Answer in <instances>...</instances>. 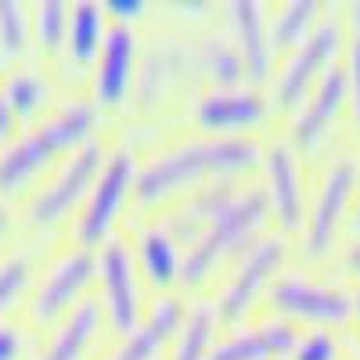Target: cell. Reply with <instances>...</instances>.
<instances>
[{
  "label": "cell",
  "instance_id": "6da1fadb",
  "mask_svg": "<svg viewBox=\"0 0 360 360\" xmlns=\"http://www.w3.org/2000/svg\"><path fill=\"white\" fill-rule=\"evenodd\" d=\"M263 162L259 144L249 137H209V141H184L159 152L144 169H137L134 198L141 205H159L180 191H188L202 180H231L249 173Z\"/></svg>",
  "mask_w": 360,
  "mask_h": 360
},
{
  "label": "cell",
  "instance_id": "7a4b0ae2",
  "mask_svg": "<svg viewBox=\"0 0 360 360\" xmlns=\"http://www.w3.org/2000/svg\"><path fill=\"white\" fill-rule=\"evenodd\" d=\"M266 220H270V202H266L263 188H234L217 205V213L202 224V231L188 242L191 249L184 256L180 281H184L188 288L205 285L227 256H234L238 249L256 242L259 227Z\"/></svg>",
  "mask_w": 360,
  "mask_h": 360
},
{
  "label": "cell",
  "instance_id": "3957f363",
  "mask_svg": "<svg viewBox=\"0 0 360 360\" xmlns=\"http://www.w3.org/2000/svg\"><path fill=\"white\" fill-rule=\"evenodd\" d=\"M94 119H98L94 105L72 101L58 115H51L44 127H37L33 134H25L22 141L4 148V155H0V191H18L58 152H76V148H83L86 141H94V137H90Z\"/></svg>",
  "mask_w": 360,
  "mask_h": 360
},
{
  "label": "cell",
  "instance_id": "277c9868",
  "mask_svg": "<svg viewBox=\"0 0 360 360\" xmlns=\"http://www.w3.org/2000/svg\"><path fill=\"white\" fill-rule=\"evenodd\" d=\"M342 51V22L339 18H321L314 37L285 58V69L274 83V105L281 112L303 108L310 90L321 83V76L335 65V54Z\"/></svg>",
  "mask_w": 360,
  "mask_h": 360
},
{
  "label": "cell",
  "instance_id": "5b68a950",
  "mask_svg": "<svg viewBox=\"0 0 360 360\" xmlns=\"http://www.w3.org/2000/svg\"><path fill=\"white\" fill-rule=\"evenodd\" d=\"M356 184H360V169L353 159H335L328 166L324 180H321V191L314 198V209L307 217V231H303V256L307 259H324L332 256L335 249V238H339V227L349 213V202L356 195Z\"/></svg>",
  "mask_w": 360,
  "mask_h": 360
},
{
  "label": "cell",
  "instance_id": "8992f818",
  "mask_svg": "<svg viewBox=\"0 0 360 360\" xmlns=\"http://www.w3.org/2000/svg\"><path fill=\"white\" fill-rule=\"evenodd\" d=\"M137 188V166L130 152H115L112 159H105L94 188H90L86 202H83V213L76 224V238L83 249H94L108 242V231L115 224V217L123 213L127 198Z\"/></svg>",
  "mask_w": 360,
  "mask_h": 360
},
{
  "label": "cell",
  "instance_id": "52a82bcc",
  "mask_svg": "<svg viewBox=\"0 0 360 360\" xmlns=\"http://www.w3.org/2000/svg\"><path fill=\"white\" fill-rule=\"evenodd\" d=\"M285 252H288V245H285L281 234H263L242 252L234 274L227 278V285L217 299L220 321H242L252 310L256 299L263 292H270V281H274V274L285 263Z\"/></svg>",
  "mask_w": 360,
  "mask_h": 360
},
{
  "label": "cell",
  "instance_id": "ba28073f",
  "mask_svg": "<svg viewBox=\"0 0 360 360\" xmlns=\"http://www.w3.org/2000/svg\"><path fill=\"white\" fill-rule=\"evenodd\" d=\"M101 166H105L101 141H86L83 148H76L72 159L58 169V176L33 198V205H29V220H33L37 227H54L58 220H65L76 202H86Z\"/></svg>",
  "mask_w": 360,
  "mask_h": 360
},
{
  "label": "cell",
  "instance_id": "9c48e42d",
  "mask_svg": "<svg viewBox=\"0 0 360 360\" xmlns=\"http://www.w3.org/2000/svg\"><path fill=\"white\" fill-rule=\"evenodd\" d=\"M98 274H101V292H105V299H101L105 317H108V324L115 328V332L127 339L144 321L137 259H134L130 245L119 242V238H108V242L101 245V256H98Z\"/></svg>",
  "mask_w": 360,
  "mask_h": 360
},
{
  "label": "cell",
  "instance_id": "30bf717a",
  "mask_svg": "<svg viewBox=\"0 0 360 360\" xmlns=\"http://www.w3.org/2000/svg\"><path fill=\"white\" fill-rule=\"evenodd\" d=\"M266 303L288 324H295V321L346 324L353 317V295H346L342 288H332V285L310 281V278H295V274H285L281 281L270 285Z\"/></svg>",
  "mask_w": 360,
  "mask_h": 360
},
{
  "label": "cell",
  "instance_id": "8fae6325",
  "mask_svg": "<svg viewBox=\"0 0 360 360\" xmlns=\"http://www.w3.org/2000/svg\"><path fill=\"white\" fill-rule=\"evenodd\" d=\"M94 274H98V256L90 249H72L65 256H58L47 266V274L33 295V317L44 324L65 317L72 307L83 303V292L94 281Z\"/></svg>",
  "mask_w": 360,
  "mask_h": 360
},
{
  "label": "cell",
  "instance_id": "7c38bea8",
  "mask_svg": "<svg viewBox=\"0 0 360 360\" xmlns=\"http://www.w3.org/2000/svg\"><path fill=\"white\" fill-rule=\"evenodd\" d=\"M349 105V86H346V69L332 65L321 83L310 90V98L292 119V152H314V148L332 134L335 119Z\"/></svg>",
  "mask_w": 360,
  "mask_h": 360
},
{
  "label": "cell",
  "instance_id": "4fadbf2b",
  "mask_svg": "<svg viewBox=\"0 0 360 360\" xmlns=\"http://www.w3.org/2000/svg\"><path fill=\"white\" fill-rule=\"evenodd\" d=\"M263 176H266V202L281 231H299L303 227V209H307V191H303V173L292 144H274L263 152Z\"/></svg>",
  "mask_w": 360,
  "mask_h": 360
},
{
  "label": "cell",
  "instance_id": "5bb4252c",
  "mask_svg": "<svg viewBox=\"0 0 360 360\" xmlns=\"http://www.w3.org/2000/svg\"><path fill=\"white\" fill-rule=\"evenodd\" d=\"M266 115H270V105L256 86H231V90L217 86L195 108L198 127L209 134H224V137H238V130L259 127Z\"/></svg>",
  "mask_w": 360,
  "mask_h": 360
},
{
  "label": "cell",
  "instance_id": "9a60e30c",
  "mask_svg": "<svg viewBox=\"0 0 360 360\" xmlns=\"http://www.w3.org/2000/svg\"><path fill=\"white\" fill-rule=\"evenodd\" d=\"M134 69H137V37L130 33V25H112L94 69V101L101 108L123 105V98L134 86Z\"/></svg>",
  "mask_w": 360,
  "mask_h": 360
},
{
  "label": "cell",
  "instance_id": "2e32d148",
  "mask_svg": "<svg viewBox=\"0 0 360 360\" xmlns=\"http://www.w3.org/2000/svg\"><path fill=\"white\" fill-rule=\"evenodd\" d=\"M227 15H231V29H234V51L245 65V79L252 86L266 83L274 51H270V37H266L263 4L259 0H231Z\"/></svg>",
  "mask_w": 360,
  "mask_h": 360
},
{
  "label": "cell",
  "instance_id": "e0dca14e",
  "mask_svg": "<svg viewBox=\"0 0 360 360\" xmlns=\"http://www.w3.org/2000/svg\"><path fill=\"white\" fill-rule=\"evenodd\" d=\"M180 324H184V303L176 295H162L134 332L108 353V360H155L176 339Z\"/></svg>",
  "mask_w": 360,
  "mask_h": 360
},
{
  "label": "cell",
  "instance_id": "ac0fdd59",
  "mask_svg": "<svg viewBox=\"0 0 360 360\" xmlns=\"http://www.w3.org/2000/svg\"><path fill=\"white\" fill-rule=\"evenodd\" d=\"M295 342H299L295 324L263 321V324L238 328L234 335L217 342L213 353H209V360H281V356H292Z\"/></svg>",
  "mask_w": 360,
  "mask_h": 360
},
{
  "label": "cell",
  "instance_id": "d6986e66",
  "mask_svg": "<svg viewBox=\"0 0 360 360\" xmlns=\"http://www.w3.org/2000/svg\"><path fill=\"white\" fill-rule=\"evenodd\" d=\"M176 234L162 224L144 227L137 238V270L148 278V285L166 292L180 281V270H184V256L176 249Z\"/></svg>",
  "mask_w": 360,
  "mask_h": 360
},
{
  "label": "cell",
  "instance_id": "ffe728a7",
  "mask_svg": "<svg viewBox=\"0 0 360 360\" xmlns=\"http://www.w3.org/2000/svg\"><path fill=\"white\" fill-rule=\"evenodd\" d=\"M101 321H105L101 299H83L79 307H72L62 317V324H58V332L47 342V349L40 353V360H83L90 342L101 332Z\"/></svg>",
  "mask_w": 360,
  "mask_h": 360
},
{
  "label": "cell",
  "instance_id": "44dd1931",
  "mask_svg": "<svg viewBox=\"0 0 360 360\" xmlns=\"http://www.w3.org/2000/svg\"><path fill=\"white\" fill-rule=\"evenodd\" d=\"M321 25V4L317 0H288L274 11V18L266 22V37H270V51L274 54H292L299 51L314 29Z\"/></svg>",
  "mask_w": 360,
  "mask_h": 360
},
{
  "label": "cell",
  "instance_id": "7402d4cb",
  "mask_svg": "<svg viewBox=\"0 0 360 360\" xmlns=\"http://www.w3.org/2000/svg\"><path fill=\"white\" fill-rule=\"evenodd\" d=\"M105 4H90V0H79V4L69 8V37H65V51L76 65H86L101 54V44L108 37L105 29Z\"/></svg>",
  "mask_w": 360,
  "mask_h": 360
},
{
  "label": "cell",
  "instance_id": "603a6c76",
  "mask_svg": "<svg viewBox=\"0 0 360 360\" xmlns=\"http://www.w3.org/2000/svg\"><path fill=\"white\" fill-rule=\"evenodd\" d=\"M217 303H195L191 310H184V324L173 339V360H209L217 346Z\"/></svg>",
  "mask_w": 360,
  "mask_h": 360
},
{
  "label": "cell",
  "instance_id": "cb8c5ba5",
  "mask_svg": "<svg viewBox=\"0 0 360 360\" xmlns=\"http://www.w3.org/2000/svg\"><path fill=\"white\" fill-rule=\"evenodd\" d=\"M0 98H4V105H8V112L15 119H29V115H37L44 108L47 86H44V79L37 72H15L4 83V90H0Z\"/></svg>",
  "mask_w": 360,
  "mask_h": 360
},
{
  "label": "cell",
  "instance_id": "d4e9b609",
  "mask_svg": "<svg viewBox=\"0 0 360 360\" xmlns=\"http://www.w3.org/2000/svg\"><path fill=\"white\" fill-rule=\"evenodd\" d=\"M202 69L220 83V90H231L245 79V65L238 58L234 44H224V40H205L202 44Z\"/></svg>",
  "mask_w": 360,
  "mask_h": 360
},
{
  "label": "cell",
  "instance_id": "484cf974",
  "mask_svg": "<svg viewBox=\"0 0 360 360\" xmlns=\"http://www.w3.org/2000/svg\"><path fill=\"white\" fill-rule=\"evenodd\" d=\"M33 29H37V44L47 54H54L69 37V4H62V0H44V4H37Z\"/></svg>",
  "mask_w": 360,
  "mask_h": 360
},
{
  "label": "cell",
  "instance_id": "4316f807",
  "mask_svg": "<svg viewBox=\"0 0 360 360\" xmlns=\"http://www.w3.org/2000/svg\"><path fill=\"white\" fill-rule=\"evenodd\" d=\"M29 44V22L18 0H0V54L22 58Z\"/></svg>",
  "mask_w": 360,
  "mask_h": 360
},
{
  "label": "cell",
  "instance_id": "83f0119b",
  "mask_svg": "<svg viewBox=\"0 0 360 360\" xmlns=\"http://www.w3.org/2000/svg\"><path fill=\"white\" fill-rule=\"evenodd\" d=\"M29 274H33V266H29V256L22 252H11L0 259V317H4L29 285Z\"/></svg>",
  "mask_w": 360,
  "mask_h": 360
},
{
  "label": "cell",
  "instance_id": "f1b7e54d",
  "mask_svg": "<svg viewBox=\"0 0 360 360\" xmlns=\"http://www.w3.org/2000/svg\"><path fill=\"white\" fill-rule=\"evenodd\" d=\"M292 360H339V342L328 332H310L295 342Z\"/></svg>",
  "mask_w": 360,
  "mask_h": 360
},
{
  "label": "cell",
  "instance_id": "f546056e",
  "mask_svg": "<svg viewBox=\"0 0 360 360\" xmlns=\"http://www.w3.org/2000/svg\"><path fill=\"white\" fill-rule=\"evenodd\" d=\"M346 86H349L353 119H356V127H360V37H353L349 47H346Z\"/></svg>",
  "mask_w": 360,
  "mask_h": 360
},
{
  "label": "cell",
  "instance_id": "4dcf8cb0",
  "mask_svg": "<svg viewBox=\"0 0 360 360\" xmlns=\"http://www.w3.org/2000/svg\"><path fill=\"white\" fill-rule=\"evenodd\" d=\"M144 11H148L144 0H108V4H105V15H112L115 25H127V22L141 18Z\"/></svg>",
  "mask_w": 360,
  "mask_h": 360
},
{
  "label": "cell",
  "instance_id": "1f68e13d",
  "mask_svg": "<svg viewBox=\"0 0 360 360\" xmlns=\"http://www.w3.org/2000/svg\"><path fill=\"white\" fill-rule=\"evenodd\" d=\"M22 356V332L15 324L0 321V360H18Z\"/></svg>",
  "mask_w": 360,
  "mask_h": 360
},
{
  "label": "cell",
  "instance_id": "d6a6232c",
  "mask_svg": "<svg viewBox=\"0 0 360 360\" xmlns=\"http://www.w3.org/2000/svg\"><path fill=\"white\" fill-rule=\"evenodd\" d=\"M342 270L360 281V238H353V242L346 245V252H342Z\"/></svg>",
  "mask_w": 360,
  "mask_h": 360
},
{
  "label": "cell",
  "instance_id": "836d02e7",
  "mask_svg": "<svg viewBox=\"0 0 360 360\" xmlns=\"http://www.w3.org/2000/svg\"><path fill=\"white\" fill-rule=\"evenodd\" d=\"M11 127H15V115L8 112L4 98H0V141H8V137H11Z\"/></svg>",
  "mask_w": 360,
  "mask_h": 360
},
{
  "label": "cell",
  "instance_id": "e575fe53",
  "mask_svg": "<svg viewBox=\"0 0 360 360\" xmlns=\"http://www.w3.org/2000/svg\"><path fill=\"white\" fill-rule=\"evenodd\" d=\"M349 231L360 238V184H356V205H353V217H349Z\"/></svg>",
  "mask_w": 360,
  "mask_h": 360
},
{
  "label": "cell",
  "instance_id": "d590c367",
  "mask_svg": "<svg viewBox=\"0 0 360 360\" xmlns=\"http://www.w3.org/2000/svg\"><path fill=\"white\" fill-rule=\"evenodd\" d=\"M8 231H11V217H8V209L0 205V238H4Z\"/></svg>",
  "mask_w": 360,
  "mask_h": 360
},
{
  "label": "cell",
  "instance_id": "8d00e7d4",
  "mask_svg": "<svg viewBox=\"0 0 360 360\" xmlns=\"http://www.w3.org/2000/svg\"><path fill=\"white\" fill-rule=\"evenodd\" d=\"M353 321H356V328H360V288L353 292Z\"/></svg>",
  "mask_w": 360,
  "mask_h": 360
}]
</instances>
